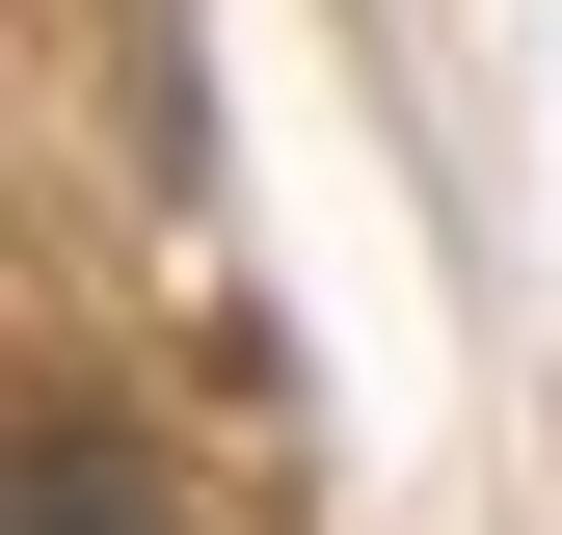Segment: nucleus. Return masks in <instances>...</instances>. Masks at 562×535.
I'll return each instance as SVG.
<instances>
[{
    "label": "nucleus",
    "mask_w": 562,
    "mask_h": 535,
    "mask_svg": "<svg viewBox=\"0 0 562 535\" xmlns=\"http://www.w3.org/2000/svg\"><path fill=\"white\" fill-rule=\"evenodd\" d=\"M27 535H161V482H134L108 429H27Z\"/></svg>",
    "instance_id": "obj_1"
}]
</instances>
